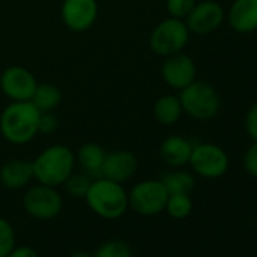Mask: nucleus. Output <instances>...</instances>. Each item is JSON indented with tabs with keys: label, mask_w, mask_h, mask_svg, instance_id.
<instances>
[{
	"label": "nucleus",
	"mask_w": 257,
	"mask_h": 257,
	"mask_svg": "<svg viewBox=\"0 0 257 257\" xmlns=\"http://www.w3.org/2000/svg\"><path fill=\"white\" fill-rule=\"evenodd\" d=\"M183 115V107L180 103L179 95L165 94L159 97L153 106V116L162 125H173L176 124Z\"/></svg>",
	"instance_id": "a211bd4d"
},
{
	"label": "nucleus",
	"mask_w": 257,
	"mask_h": 257,
	"mask_svg": "<svg viewBox=\"0 0 257 257\" xmlns=\"http://www.w3.org/2000/svg\"><path fill=\"white\" fill-rule=\"evenodd\" d=\"M245 131H246V135L257 143V101H254L248 110H246V115H245Z\"/></svg>",
	"instance_id": "bb28decb"
},
{
	"label": "nucleus",
	"mask_w": 257,
	"mask_h": 257,
	"mask_svg": "<svg viewBox=\"0 0 257 257\" xmlns=\"http://www.w3.org/2000/svg\"><path fill=\"white\" fill-rule=\"evenodd\" d=\"M85 201L92 213L107 221L119 219L128 210V194L122 183L101 176L91 180Z\"/></svg>",
	"instance_id": "f03ea898"
},
{
	"label": "nucleus",
	"mask_w": 257,
	"mask_h": 257,
	"mask_svg": "<svg viewBox=\"0 0 257 257\" xmlns=\"http://www.w3.org/2000/svg\"><path fill=\"white\" fill-rule=\"evenodd\" d=\"M192 147L194 144L188 138L182 135H171L161 143L159 156L168 167L182 168L189 164Z\"/></svg>",
	"instance_id": "2eb2a0df"
},
{
	"label": "nucleus",
	"mask_w": 257,
	"mask_h": 257,
	"mask_svg": "<svg viewBox=\"0 0 257 257\" xmlns=\"http://www.w3.org/2000/svg\"><path fill=\"white\" fill-rule=\"evenodd\" d=\"M128 194V209L141 216H156L165 210L168 201V191L162 180L147 179L132 186Z\"/></svg>",
	"instance_id": "423d86ee"
},
{
	"label": "nucleus",
	"mask_w": 257,
	"mask_h": 257,
	"mask_svg": "<svg viewBox=\"0 0 257 257\" xmlns=\"http://www.w3.org/2000/svg\"><path fill=\"white\" fill-rule=\"evenodd\" d=\"M191 170L203 179L222 177L230 167L228 155L213 143H200L192 147L189 164Z\"/></svg>",
	"instance_id": "6e6552de"
},
{
	"label": "nucleus",
	"mask_w": 257,
	"mask_h": 257,
	"mask_svg": "<svg viewBox=\"0 0 257 257\" xmlns=\"http://www.w3.org/2000/svg\"><path fill=\"white\" fill-rule=\"evenodd\" d=\"M37 85L34 73L20 65L8 67L0 74V89L11 101H31Z\"/></svg>",
	"instance_id": "1a4fd4ad"
},
{
	"label": "nucleus",
	"mask_w": 257,
	"mask_h": 257,
	"mask_svg": "<svg viewBox=\"0 0 257 257\" xmlns=\"http://www.w3.org/2000/svg\"><path fill=\"white\" fill-rule=\"evenodd\" d=\"M164 186L167 188L168 194H188L191 195V192L195 188V177L189 173L185 171L182 168H176L174 171L167 173L162 179Z\"/></svg>",
	"instance_id": "aec40b11"
},
{
	"label": "nucleus",
	"mask_w": 257,
	"mask_h": 257,
	"mask_svg": "<svg viewBox=\"0 0 257 257\" xmlns=\"http://www.w3.org/2000/svg\"><path fill=\"white\" fill-rule=\"evenodd\" d=\"M40 116L32 101H11L0 113V134L10 144H29L38 135Z\"/></svg>",
	"instance_id": "f257e3e1"
},
{
	"label": "nucleus",
	"mask_w": 257,
	"mask_h": 257,
	"mask_svg": "<svg viewBox=\"0 0 257 257\" xmlns=\"http://www.w3.org/2000/svg\"><path fill=\"white\" fill-rule=\"evenodd\" d=\"M64 207V198L58 188L43 183L32 185L23 195L25 212L38 221H50L56 218Z\"/></svg>",
	"instance_id": "0eeeda50"
},
{
	"label": "nucleus",
	"mask_w": 257,
	"mask_h": 257,
	"mask_svg": "<svg viewBox=\"0 0 257 257\" xmlns=\"http://www.w3.org/2000/svg\"><path fill=\"white\" fill-rule=\"evenodd\" d=\"M34 180L32 162L25 159H11L0 167V183L7 189L20 191Z\"/></svg>",
	"instance_id": "dca6fc26"
},
{
	"label": "nucleus",
	"mask_w": 257,
	"mask_h": 257,
	"mask_svg": "<svg viewBox=\"0 0 257 257\" xmlns=\"http://www.w3.org/2000/svg\"><path fill=\"white\" fill-rule=\"evenodd\" d=\"M91 185V177L85 173H73L65 183L62 185L70 197L74 198H85Z\"/></svg>",
	"instance_id": "5701e85b"
},
{
	"label": "nucleus",
	"mask_w": 257,
	"mask_h": 257,
	"mask_svg": "<svg viewBox=\"0 0 257 257\" xmlns=\"http://www.w3.org/2000/svg\"><path fill=\"white\" fill-rule=\"evenodd\" d=\"M194 209L192 198L188 194H171L168 197L165 212L174 219H185Z\"/></svg>",
	"instance_id": "412c9836"
},
{
	"label": "nucleus",
	"mask_w": 257,
	"mask_h": 257,
	"mask_svg": "<svg viewBox=\"0 0 257 257\" xmlns=\"http://www.w3.org/2000/svg\"><path fill=\"white\" fill-rule=\"evenodd\" d=\"M7 257H40L38 251L29 245H16Z\"/></svg>",
	"instance_id": "c85d7f7f"
},
{
	"label": "nucleus",
	"mask_w": 257,
	"mask_h": 257,
	"mask_svg": "<svg viewBox=\"0 0 257 257\" xmlns=\"http://www.w3.org/2000/svg\"><path fill=\"white\" fill-rule=\"evenodd\" d=\"M183 113L188 116L206 121L218 115L221 109V97L213 85L204 80H194L179 94Z\"/></svg>",
	"instance_id": "20e7f679"
},
{
	"label": "nucleus",
	"mask_w": 257,
	"mask_h": 257,
	"mask_svg": "<svg viewBox=\"0 0 257 257\" xmlns=\"http://www.w3.org/2000/svg\"><path fill=\"white\" fill-rule=\"evenodd\" d=\"M58 118L52 112H41L40 124H38V134L41 135H50L58 131Z\"/></svg>",
	"instance_id": "cd10ccee"
},
{
	"label": "nucleus",
	"mask_w": 257,
	"mask_h": 257,
	"mask_svg": "<svg viewBox=\"0 0 257 257\" xmlns=\"http://www.w3.org/2000/svg\"><path fill=\"white\" fill-rule=\"evenodd\" d=\"M161 74L164 82L170 88L182 91L185 86H188L197 79V65L191 56L180 52L164 59Z\"/></svg>",
	"instance_id": "f8f14e48"
},
{
	"label": "nucleus",
	"mask_w": 257,
	"mask_h": 257,
	"mask_svg": "<svg viewBox=\"0 0 257 257\" xmlns=\"http://www.w3.org/2000/svg\"><path fill=\"white\" fill-rule=\"evenodd\" d=\"M17 245V233L14 225L0 216V257H7Z\"/></svg>",
	"instance_id": "b1692460"
},
{
	"label": "nucleus",
	"mask_w": 257,
	"mask_h": 257,
	"mask_svg": "<svg viewBox=\"0 0 257 257\" xmlns=\"http://www.w3.org/2000/svg\"><path fill=\"white\" fill-rule=\"evenodd\" d=\"M225 19L237 34H252L257 31V0H233Z\"/></svg>",
	"instance_id": "4468645a"
},
{
	"label": "nucleus",
	"mask_w": 257,
	"mask_h": 257,
	"mask_svg": "<svg viewBox=\"0 0 257 257\" xmlns=\"http://www.w3.org/2000/svg\"><path fill=\"white\" fill-rule=\"evenodd\" d=\"M31 101L35 104V107L40 112H52L55 110L61 101H62V92L61 89L49 82L38 83L35 88V92L31 98Z\"/></svg>",
	"instance_id": "6ab92c4d"
},
{
	"label": "nucleus",
	"mask_w": 257,
	"mask_h": 257,
	"mask_svg": "<svg viewBox=\"0 0 257 257\" xmlns=\"http://www.w3.org/2000/svg\"><path fill=\"white\" fill-rule=\"evenodd\" d=\"M243 168L251 177L257 179V143L255 141H252V144L246 149L243 155Z\"/></svg>",
	"instance_id": "a878e982"
},
{
	"label": "nucleus",
	"mask_w": 257,
	"mask_h": 257,
	"mask_svg": "<svg viewBox=\"0 0 257 257\" xmlns=\"http://www.w3.org/2000/svg\"><path fill=\"white\" fill-rule=\"evenodd\" d=\"M191 38V32L182 19L168 17L162 20L150 34V49L158 56L167 58L185 50Z\"/></svg>",
	"instance_id": "39448f33"
},
{
	"label": "nucleus",
	"mask_w": 257,
	"mask_h": 257,
	"mask_svg": "<svg viewBox=\"0 0 257 257\" xmlns=\"http://www.w3.org/2000/svg\"><path fill=\"white\" fill-rule=\"evenodd\" d=\"M92 257H134L132 248L119 239H110L103 242Z\"/></svg>",
	"instance_id": "4be33fe9"
},
{
	"label": "nucleus",
	"mask_w": 257,
	"mask_h": 257,
	"mask_svg": "<svg viewBox=\"0 0 257 257\" xmlns=\"http://www.w3.org/2000/svg\"><path fill=\"white\" fill-rule=\"evenodd\" d=\"M137 171H138V159L132 152L115 150L106 153L100 176L113 180L116 183H125L137 174Z\"/></svg>",
	"instance_id": "ddd939ff"
},
{
	"label": "nucleus",
	"mask_w": 257,
	"mask_h": 257,
	"mask_svg": "<svg viewBox=\"0 0 257 257\" xmlns=\"http://www.w3.org/2000/svg\"><path fill=\"white\" fill-rule=\"evenodd\" d=\"M104 158L106 152L101 146L95 143H86L82 144L76 153V165H79L82 173L88 174L89 177H100Z\"/></svg>",
	"instance_id": "f3484780"
},
{
	"label": "nucleus",
	"mask_w": 257,
	"mask_h": 257,
	"mask_svg": "<svg viewBox=\"0 0 257 257\" xmlns=\"http://www.w3.org/2000/svg\"><path fill=\"white\" fill-rule=\"evenodd\" d=\"M70 257H92V255L88 254V252H74V254H71Z\"/></svg>",
	"instance_id": "c756f323"
},
{
	"label": "nucleus",
	"mask_w": 257,
	"mask_h": 257,
	"mask_svg": "<svg viewBox=\"0 0 257 257\" xmlns=\"http://www.w3.org/2000/svg\"><path fill=\"white\" fill-rule=\"evenodd\" d=\"M61 19L73 32L89 31L98 19L97 0H64L61 5Z\"/></svg>",
	"instance_id": "9b49d317"
},
{
	"label": "nucleus",
	"mask_w": 257,
	"mask_h": 257,
	"mask_svg": "<svg viewBox=\"0 0 257 257\" xmlns=\"http://www.w3.org/2000/svg\"><path fill=\"white\" fill-rule=\"evenodd\" d=\"M197 0H165V8L170 17L185 20L186 16L192 11Z\"/></svg>",
	"instance_id": "393cba45"
},
{
	"label": "nucleus",
	"mask_w": 257,
	"mask_h": 257,
	"mask_svg": "<svg viewBox=\"0 0 257 257\" xmlns=\"http://www.w3.org/2000/svg\"><path fill=\"white\" fill-rule=\"evenodd\" d=\"M34 180L38 183L59 188L74 173L76 153L62 144H55L44 149L34 161Z\"/></svg>",
	"instance_id": "7ed1b4c3"
},
{
	"label": "nucleus",
	"mask_w": 257,
	"mask_h": 257,
	"mask_svg": "<svg viewBox=\"0 0 257 257\" xmlns=\"http://www.w3.org/2000/svg\"><path fill=\"white\" fill-rule=\"evenodd\" d=\"M225 20V11L216 0L197 2L192 11L186 16L185 23L191 34L207 35L218 31Z\"/></svg>",
	"instance_id": "9d476101"
}]
</instances>
